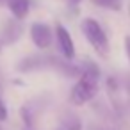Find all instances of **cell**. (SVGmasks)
Masks as SVG:
<instances>
[{
  "mask_svg": "<svg viewBox=\"0 0 130 130\" xmlns=\"http://www.w3.org/2000/svg\"><path fill=\"white\" fill-rule=\"evenodd\" d=\"M80 30L84 34V38L87 39V43L91 45V48L100 57L105 59L109 55V38H107L103 27L100 25V22L94 18H84L80 22Z\"/></svg>",
  "mask_w": 130,
  "mask_h": 130,
  "instance_id": "2",
  "label": "cell"
},
{
  "mask_svg": "<svg viewBox=\"0 0 130 130\" xmlns=\"http://www.w3.org/2000/svg\"><path fill=\"white\" fill-rule=\"evenodd\" d=\"M7 119V107L2 100V96H0V121H6Z\"/></svg>",
  "mask_w": 130,
  "mask_h": 130,
  "instance_id": "7",
  "label": "cell"
},
{
  "mask_svg": "<svg viewBox=\"0 0 130 130\" xmlns=\"http://www.w3.org/2000/svg\"><path fill=\"white\" fill-rule=\"evenodd\" d=\"M94 6L98 7H103V9H110V11H121L123 7V2L121 0H89Z\"/></svg>",
  "mask_w": 130,
  "mask_h": 130,
  "instance_id": "6",
  "label": "cell"
},
{
  "mask_svg": "<svg viewBox=\"0 0 130 130\" xmlns=\"http://www.w3.org/2000/svg\"><path fill=\"white\" fill-rule=\"evenodd\" d=\"M55 39H57V45L61 48V54L66 59H73L75 57V43L71 39V34L61 23H55Z\"/></svg>",
  "mask_w": 130,
  "mask_h": 130,
  "instance_id": "4",
  "label": "cell"
},
{
  "mask_svg": "<svg viewBox=\"0 0 130 130\" xmlns=\"http://www.w3.org/2000/svg\"><path fill=\"white\" fill-rule=\"evenodd\" d=\"M98 80H100V71L94 64H89L87 68H84L70 93V102L77 107L91 102L98 93Z\"/></svg>",
  "mask_w": 130,
  "mask_h": 130,
  "instance_id": "1",
  "label": "cell"
},
{
  "mask_svg": "<svg viewBox=\"0 0 130 130\" xmlns=\"http://www.w3.org/2000/svg\"><path fill=\"white\" fill-rule=\"evenodd\" d=\"M125 54H126V57H128V61H130V36L125 38Z\"/></svg>",
  "mask_w": 130,
  "mask_h": 130,
  "instance_id": "8",
  "label": "cell"
},
{
  "mask_svg": "<svg viewBox=\"0 0 130 130\" xmlns=\"http://www.w3.org/2000/svg\"><path fill=\"white\" fill-rule=\"evenodd\" d=\"M30 39H32V43H34L38 48L45 50V48H48V46L52 45V41H54L52 29H50L46 23L36 22V23H32V27H30Z\"/></svg>",
  "mask_w": 130,
  "mask_h": 130,
  "instance_id": "3",
  "label": "cell"
},
{
  "mask_svg": "<svg viewBox=\"0 0 130 130\" xmlns=\"http://www.w3.org/2000/svg\"><path fill=\"white\" fill-rule=\"evenodd\" d=\"M7 7L16 20H25L30 11V0H7Z\"/></svg>",
  "mask_w": 130,
  "mask_h": 130,
  "instance_id": "5",
  "label": "cell"
},
{
  "mask_svg": "<svg viewBox=\"0 0 130 130\" xmlns=\"http://www.w3.org/2000/svg\"><path fill=\"white\" fill-rule=\"evenodd\" d=\"M128 87H130V82H128Z\"/></svg>",
  "mask_w": 130,
  "mask_h": 130,
  "instance_id": "9",
  "label": "cell"
}]
</instances>
